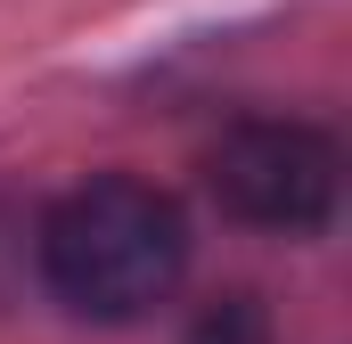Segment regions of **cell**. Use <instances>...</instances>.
I'll return each instance as SVG.
<instances>
[{"instance_id": "6da1fadb", "label": "cell", "mask_w": 352, "mask_h": 344, "mask_svg": "<svg viewBox=\"0 0 352 344\" xmlns=\"http://www.w3.org/2000/svg\"><path fill=\"white\" fill-rule=\"evenodd\" d=\"M33 262H41V287L74 320H140L188 270V213L156 180L98 172L41 213Z\"/></svg>"}, {"instance_id": "7a4b0ae2", "label": "cell", "mask_w": 352, "mask_h": 344, "mask_svg": "<svg viewBox=\"0 0 352 344\" xmlns=\"http://www.w3.org/2000/svg\"><path fill=\"white\" fill-rule=\"evenodd\" d=\"M205 189L230 222L246 230H278V238H311L336 222V197H344V156L320 123H295V115H254V123H230L213 148H205Z\"/></svg>"}, {"instance_id": "3957f363", "label": "cell", "mask_w": 352, "mask_h": 344, "mask_svg": "<svg viewBox=\"0 0 352 344\" xmlns=\"http://www.w3.org/2000/svg\"><path fill=\"white\" fill-rule=\"evenodd\" d=\"M205 344H263V312H254L246 295H230V303L205 320Z\"/></svg>"}]
</instances>
